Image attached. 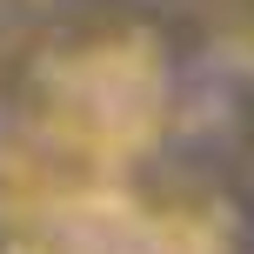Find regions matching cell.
<instances>
[{"mask_svg": "<svg viewBox=\"0 0 254 254\" xmlns=\"http://www.w3.org/2000/svg\"><path fill=\"white\" fill-rule=\"evenodd\" d=\"M40 127L80 161H127L167 127V67L147 40H94L47 67Z\"/></svg>", "mask_w": 254, "mask_h": 254, "instance_id": "cell-1", "label": "cell"}, {"mask_svg": "<svg viewBox=\"0 0 254 254\" xmlns=\"http://www.w3.org/2000/svg\"><path fill=\"white\" fill-rule=\"evenodd\" d=\"M161 214L121 188H54L20 207V254H147Z\"/></svg>", "mask_w": 254, "mask_h": 254, "instance_id": "cell-2", "label": "cell"}]
</instances>
